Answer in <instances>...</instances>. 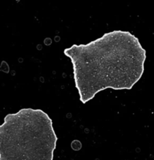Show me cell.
<instances>
[{
  "instance_id": "cell-1",
  "label": "cell",
  "mask_w": 154,
  "mask_h": 160,
  "mask_svg": "<svg viewBox=\"0 0 154 160\" xmlns=\"http://www.w3.org/2000/svg\"><path fill=\"white\" fill-rule=\"evenodd\" d=\"M73 65L75 88L81 103L107 88L131 90L144 73L146 51L128 31H113L88 44L64 51Z\"/></svg>"
},
{
  "instance_id": "cell-2",
  "label": "cell",
  "mask_w": 154,
  "mask_h": 160,
  "mask_svg": "<svg viewBox=\"0 0 154 160\" xmlns=\"http://www.w3.org/2000/svg\"><path fill=\"white\" fill-rule=\"evenodd\" d=\"M57 141L46 112L23 108L0 125V160H53Z\"/></svg>"
}]
</instances>
